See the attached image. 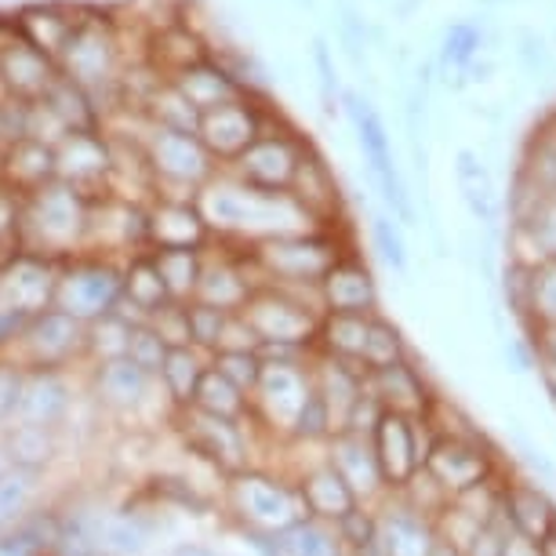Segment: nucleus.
I'll use <instances>...</instances> for the list:
<instances>
[{"label":"nucleus","instance_id":"55","mask_svg":"<svg viewBox=\"0 0 556 556\" xmlns=\"http://www.w3.org/2000/svg\"><path fill=\"white\" fill-rule=\"evenodd\" d=\"M531 350H534V367H542V375L556 382V324L549 328H531Z\"/></svg>","mask_w":556,"mask_h":556},{"label":"nucleus","instance_id":"27","mask_svg":"<svg viewBox=\"0 0 556 556\" xmlns=\"http://www.w3.org/2000/svg\"><path fill=\"white\" fill-rule=\"evenodd\" d=\"M167 80H172V88L186 102H190L197 113H212L218 106H226V102L248 96L244 84L233 77V70H229L226 62L212 59V55L201 59V62H193V66L172 73Z\"/></svg>","mask_w":556,"mask_h":556},{"label":"nucleus","instance_id":"1","mask_svg":"<svg viewBox=\"0 0 556 556\" xmlns=\"http://www.w3.org/2000/svg\"><path fill=\"white\" fill-rule=\"evenodd\" d=\"M91 201L66 182H48L23 197L18 207V248L66 262L88 244Z\"/></svg>","mask_w":556,"mask_h":556},{"label":"nucleus","instance_id":"6","mask_svg":"<svg viewBox=\"0 0 556 556\" xmlns=\"http://www.w3.org/2000/svg\"><path fill=\"white\" fill-rule=\"evenodd\" d=\"M121 295H124V262L91 255V251H80V255L62 262L55 309L70 313L73 320L91 324L110 317L117 309Z\"/></svg>","mask_w":556,"mask_h":556},{"label":"nucleus","instance_id":"17","mask_svg":"<svg viewBox=\"0 0 556 556\" xmlns=\"http://www.w3.org/2000/svg\"><path fill=\"white\" fill-rule=\"evenodd\" d=\"M59 258L34 255V251L18 248L15 255L0 262V306H12L26 317L45 313L55 306V288H59Z\"/></svg>","mask_w":556,"mask_h":556},{"label":"nucleus","instance_id":"52","mask_svg":"<svg viewBox=\"0 0 556 556\" xmlns=\"http://www.w3.org/2000/svg\"><path fill=\"white\" fill-rule=\"evenodd\" d=\"M371 237H375V248H379V255L390 262L393 269H404L407 266V244L401 237V229L393 226V218H371Z\"/></svg>","mask_w":556,"mask_h":556},{"label":"nucleus","instance_id":"31","mask_svg":"<svg viewBox=\"0 0 556 556\" xmlns=\"http://www.w3.org/2000/svg\"><path fill=\"white\" fill-rule=\"evenodd\" d=\"M18 34L40 51H48L51 59L59 55L62 45L70 40L73 26H77V4H62V0H40V4L18 8L15 15Z\"/></svg>","mask_w":556,"mask_h":556},{"label":"nucleus","instance_id":"36","mask_svg":"<svg viewBox=\"0 0 556 556\" xmlns=\"http://www.w3.org/2000/svg\"><path fill=\"white\" fill-rule=\"evenodd\" d=\"M121 302H128L142 320H150L156 309H164L167 302H172L161 273H156L153 258H150V251L124 258V295H121Z\"/></svg>","mask_w":556,"mask_h":556},{"label":"nucleus","instance_id":"58","mask_svg":"<svg viewBox=\"0 0 556 556\" xmlns=\"http://www.w3.org/2000/svg\"><path fill=\"white\" fill-rule=\"evenodd\" d=\"M502 556H539V553H534V542H523V539H517V534H513L509 545H506V553H502Z\"/></svg>","mask_w":556,"mask_h":556},{"label":"nucleus","instance_id":"2","mask_svg":"<svg viewBox=\"0 0 556 556\" xmlns=\"http://www.w3.org/2000/svg\"><path fill=\"white\" fill-rule=\"evenodd\" d=\"M244 255H248L251 273H255L258 288L317 295L324 273L345 255V248H342V240L334 237V229H313V233L262 240V244L244 248Z\"/></svg>","mask_w":556,"mask_h":556},{"label":"nucleus","instance_id":"22","mask_svg":"<svg viewBox=\"0 0 556 556\" xmlns=\"http://www.w3.org/2000/svg\"><path fill=\"white\" fill-rule=\"evenodd\" d=\"M502 520L523 542H539L556 528V498L534 477L509 473L502 480Z\"/></svg>","mask_w":556,"mask_h":556},{"label":"nucleus","instance_id":"10","mask_svg":"<svg viewBox=\"0 0 556 556\" xmlns=\"http://www.w3.org/2000/svg\"><path fill=\"white\" fill-rule=\"evenodd\" d=\"M84 339H88V324L51 306L26 320L12 356L26 371H73L84 364Z\"/></svg>","mask_w":556,"mask_h":556},{"label":"nucleus","instance_id":"38","mask_svg":"<svg viewBox=\"0 0 556 556\" xmlns=\"http://www.w3.org/2000/svg\"><path fill=\"white\" fill-rule=\"evenodd\" d=\"M40 102L55 113L66 131H99L102 128V117H99L91 96L66 77H59L55 84H51V91Z\"/></svg>","mask_w":556,"mask_h":556},{"label":"nucleus","instance_id":"48","mask_svg":"<svg viewBox=\"0 0 556 556\" xmlns=\"http://www.w3.org/2000/svg\"><path fill=\"white\" fill-rule=\"evenodd\" d=\"M212 367L229 386L251 396L262 379V356L258 353H212Z\"/></svg>","mask_w":556,"mask_h":556},{"label":"nucleus","instance_id":"16","mask_svg":"<svg viewBox=\"0 0 556 556\" xmlns=\"http://www.w3.org/2000/svg\"><path fill=\"white\" fill-rule=\"evenodd\" d=\"M55 178L88 201L110 193L113 182V153L110 139L99 131H66L55 146Z\"/></svg>","mask_w":556,"mask_h":556},{"label":"nucleus","instance_id":"47","mask_svg":"<svg viewBox=\"0 0 556 556\" xmlns=\"http://www.w3.org/2000/svg\"><path fill=\"white\" fill-rule=\"evenodd\" d=\"M396 498L404 502L407 509H415V513H422L426 520H437L440 513H444V506H447V495L440 491V484L433 477L426 473V469H418V473L407 480V484L401 488V491H393Z\"/></svg>","mask_w":556,"mask_h":556},{"label":"nucleus","instance_id":"14","mask_svg":"<svg viewBox=\"0 0 556 556\" xmlns=\"http://www.w3.org/2000/svg\"><path fill=\"white\" fill-rule=\"evenodd\" d=\"M269 121H273V110L262 106V99L255 91H248V96L226 102V106L201 113L197 139L204 142V150L215 156L218 167H229L262 131L269 128Z\"/></svg>","mask_w":556,"mask_h":556},{"label":"nucleus","instance_id":"15","mask_svg":"<svg viewBox=\"0 0 556 556\" xmlns=\"http://www.w3.org/2000/svg\"><path fill=\"white\" fill-rule=\"evenodd\" d=\"M345 113H350V121H353V131H356V142H361L364 161H367V172H371L375 186L382 190V201L401 218H412V201H407L404 178L396 172L393 142L379 117V110L361 96H345Z\"/></svg>","mask_w":556,"mask_h":556},{"label":"nucleus","instance_id":"19","mask_svg":"<svg viewBox=\"0 0 556 556\" xmlns=\"http://www.w3.org/2000/svg\"><path fill=\"white\" fill-rule=\"evenodd\" d=\"M77 412V386L70 371H26L23 396L15 407L18 426H40V429H66Z\"/></svg>","mask_w":556,"mask_h":556},{"label":"nucleus","instance_id":"7","mask_svg":"<svg viewBox=\"0 0 556 556\" xmlns=\"http://www.w3.org/2000/svg\"><path fill=\"white\" fill-rule=\"evenodd\" d=\"M240 317L262 345H302L317 350V331L324 320V309L317 295H299V291L280 288H258L240 309Z\"/></svg>","mask_w":556,"mask_h":556},{"label":"nucleus","instance_id":"33","mask_svg":"<svg viewBox=\"0 0 556 556\" xmlns=\"http://www.w3.org/2000/svg\"><path fill=\"white\" fill-rule=\"evenodd\" d=\"M207 367H212V356L204 350H197V345L167 350V361L161 367V375H156V382H161V393H164V401L172 404V412L193 404L197 386H201V379L207 375Z\"/></svg>","mask_w":556,"mask_h":556},{"label":"nucleus","instance_id":"12","mask_svg":"<svg viewBox=\"0 0 556 556\" xmlns=\"http://www.w3.org/2000/svg\"><path fill=\"white\" fill-rule=\"evenodd\" d=\"M309 150L313 146L302 139L295 128H280V121H277V131H273V121H269V128L262 131L226 172H233L240 182L255 186V190L288 193L291 178H295L302 156Z\"/></svg>","mask_w":556,"mask_h":556},{"label":"nucleus","instance_id":"11","mask_svg":"<svg viewBox=\"0 0 556 556\" xmlns=\"http://www.w3.org/2000/svg\"><path fill=\"white\" fill-rule=\"evenodd\" d=\"M367 440H371L379 473L393 495V491H401L407 480L426 466L429 451L437 444V429L429 426V418H407V415L382 412L379 426L371 429Z\"/></svg>","mask_w":556,"mask_h":556},{"label":"nucleus","instance_id":"57","mask_svg":"<svg viewBox=\"0 0 556 556\" xmlns=\"http://www.w3.org/2000/svg\"><path fill=\"white\" fill-rule=\"evenodd\" d=\"M164 556H223V553L212 549V545H204V542H178Z\"/></svg>","mask_w":556,"mask_h":556},{"label":"nucleus","instance_id":"29","mask_svg":"<svg viewBox=\"0 0 556 556\" xmlns=\"http://www.w3.org/2000/svg\"><path fill=\"white\" fill-rule=\"evenodd\" d=\"M55 182V150L37 139H18L0 153V186L26 197L40 186Z\"/></svg>","mask_w":556,"mask_h":556},{"label":"nucleus","instance_id":"34","mask_svg":"<svg viewBox=\"0 0 556 556\" xmlns=\"http://www.w3.org/2000/svg\"><path fill=\"white\" fill-rule=\"evenodd\" d=\"M375 317V313H371ZM371 317H353V313H324L317 331V353L331 361L353 364L364 371V350H367V328Z\"/></svg>","mask_w":556,"mask_h":556},{"label":"nucleus","instance_id":"53","mask_svg":"<svg viewBox=\"0 0 556 556\" xmlns=\"http://www.w3.org/2000/svg\"><path fill=\"white\" fill-rule=\"evenodd\" d=\"M509 539H513L509 523L502 520V517H495V520H488L484 528L473 534V542L462 549V556H502V553H506Z\"/></svg>","mask_w":556,"mask_h":556},{"label":"nucleus","instance_id":"20","mask_svg":"<svg viewBox=\"0 0 556 556\" xmlns=\"http://www.w3.org/2000/svg\"><path fill=\"white\" fill-rule=\"evenodd\" d=\"M317 302L324 313H353V317H371L379 313V280H375L371 266L356 255H345L324 273V280L317 285Z\"/></svg>","mask_w":556,"mask_h":556},{"label":"nucleus","instance_id":"8","mask_svg":"<svg viewBox=\"0 0 556 556\" xmlns=\"http://www.w3.org/2000/svg\"><path fill=\"white\" fill-rule=\"evenodd\" d=\"M317 396L309 364H262V379L251 393V422L269 440H291L299 415Z\"/></svg>","mask_w":556,"mask_h":556},{"label":"nucleus","instance_id":"46","mask_svg":"<svg viewBox=\"0 0 556 556\" xmlns=\"http://www.w3.org/2000/svg\"><path fill=\"white\" fill-rule=\"evenodd\" d=\"M229 313L204 306V302H186V324H190V345L204 350L207 356L218 353V342H223Z\"/></svg>","mask_w":556,"mask_h":556},{"label":"nucleus","instance_id":"5","mask_svg":"<svg viewBox=\"0 0 556 556\" xmlns=\"http://www.w3.org/2000/svg\"><path fill=\"white\" fill-rule=\"evenodd\" d=\"M142 150L153 178V197H164V201H197L201 186H207L223 172L215 164V156L204 150V142L190 131H172L150 124Z\"/></svg>","mask_w":556,"mask_h":556},{"label":"nucleus","instance_id":"37","mask_svg":"<svg viewBox=\"0 0 556 556\" xmlns=\"http://www.w3.org/2000/svg\"><path fill=\"white\" fill-rule=\"evenodd\" d=\"M150 258L156 273H161L172 302H193L197 285H201V269H204V251H193V248L150 251Z\"/></svg>","mask_w":556,"mask_h":556},{"label":"nucleus","instance_id":"4","mask_svg":"<svg viewBox=\"0 0 556 556\" xmlns=\"http://www.w3.org/2000/svg\"><path fill=\"white\" fill-rule=\"evenodd\" d=\"M226 509L240 523V531L277 534L306 517L299 488L285 469L251 466L244 473L226 477Z\"/></svg>","mask_w":556,"mask_h":556},{"label":"nucleus","instance_id":"18","mask_svg":"<svg viewBox=\"0 0 556 556\" xmlns=\"http://www.w3.org/2000/svg\"><path fill=\"white\" fill-rule=\"evenodd\" d=\"M62 77L59 62L29 45L23 34L8 37L0 45V96L15 102H40L51 91V84Z\"/></svg>","mask_w":556,"mask_h":556},{"label":"nucleus","instance_id":"45","mask_svg":"<svg viewBox=\"0 0 556 556\" xmlns=\"http://www.w3.org/2000/svg\"><path fill=\"white\" fill-rule=\"evenodd\" d=\"M146 117H150V124H156V128L190 131V135H197V124H201V113L178 96L172 88V80H164L150 96V102H146Z\"/></svg>","mask_w":556,"mask_h":556},{"label":"nucleus","instance_id":"61","mask_svg":"<svg viewBox=\"0 0 556 556\" xmlns=\"http://www.w3.org/2000/svg\"><path fill=\"white\" fill-rule=\"evenodd\" d=\"M8 469V458H4V451H0V473H4Z\"/></svg>","mask_w":556,"mask_h":556},{"label":"nucleus","instance_id":"25","mask_svg":"<svg viewBox=\"0 0 556 556\" xmlns=\"http://www.w3.org/2000/svg\"><path fill=\"white\" fill-rule=\"evenodd\" d=\"M295 488H299V498H302V509H306L309 520H320L334 528L345 513H353L361 502L350 491V484L334 473V466L328 458H317V462H306L302 469H295Z\"/></svg>","mask_w":556,"mask_h":556},{"label":"nucleus","instance_id":"21","mask_svg":"<svg viewBox=\"0 0 556 556\" xmlns=\"http://www.w3.org/2000/svg\"><path fill=\"white\" fill-rule=\"evenodd\" d=\"M364 390L382 404V412L407 415V418H426L429 407L437 401V390L429 386L426 371L412 361L390 364V367H375L364 371Z\"/></svg>","mask_w":556,"mask_h":556},{"label":"nucleus","instance_id":"51","mask_svg":"<svg viewBox=\"0 0 556 556\" xmlns=\"http://www.w3.org/2000/svg\"><path fill=\"white\" fill-rule=\"evenodd\" d=\"M150 328L167 342V350L178 345H190V324H186V302H167L164 309H156L150 320Z\"/></svg>","mask_w":556,"mask_h":556},{"label":"nucleus","instance_id":"3","mask_svg":"<svg viewBox=\"0 0 556 556\" xmlns=\"http://www.w3.org/2000/svg\"><path fill=\"white\" fill-rule=\"evenodd\" d=\"M172 426L178 440H182L186 455L201 458L204 466H212L218 477H233L244 469L258 466L262 447L258 444H280L269 440L251 418H218L207 415L201 407H178L172 415Z\"/></svg>","mask_w":556,"mask_h":556},{"label":"nucleus","instance_id":"44","mask_svg":"<svg viewBox=\"0 0 556 556\" xmlns=\"http://www.w3.org/2000/svg\"><path fill=\"white\" fill-rule=\"evenodd\" d=\"M412 361V345H407L404 331L396 328L393 320H386L382 313L371 317V328H367V350H364V371H375V367H390Z\"/></svg>","mask_w":556,"mask_h":556},{"label":"nucleus","instance_id":"54","mask_svg":"<svg viewBox=\"0 0 556 556\" xmlns=\"http://www.w3.org/2000/svg\"><path fill=\"white\" fill-rule=\"evenodd\" d=\"M477 48H480L477 26H469V23L451 26V34L444 40V62L447 66H466V62L477 55Z\"/></svg>","mask_w":556,"mask_h":556},{"label":"nucleus","instance_id":"32","mask_svg":"<svg viewBox=\"0 0 556 556\" xmlns=\"http://www.w3.org/2000/svg\"><path fill=\"white\" fill-rule=\"evenodd\" d=\"M288 193L295 197V201L306 207V212L317 218L324 229H331L328 223L339 215V186H334L331 167L324 164L313 150L302 156V164H299L295 178H291Z\"/></svg>","mask_w":556,"mask_h":556},{"label":"nucleus","instance_id":"40","mask_svg":"<svg viewBox=\"0 0 556 556\" xmlns=\"http://www.w3.org/2000/svg\"><path fill=\"white\" fill-rule=\"evenodd\" d=\"M523 324L531 328H549L556 324V258L528 266V291H523Z\"/></svg>","mask_w":556,"mask_h":556},{"label":"nucleus","instance_id":"24","mask_svg":"<svg viewBox=\"0 0 556 556\" xmlns=\"http://www.w3.org/2000/svg\"><path fill=\"white\" fill-rule=\"evenodd\" d=\"M324 458H328L334 466V473L350 484V491L361 506H379V502L390 495V488H386V480L379 473V462H375L371 440L367 437L334 433L328 444H324Z\"/></svg>","mask_w":556,"mask_h":556},{"label":"nucleus","instance_id":"39","mask_svg":"<svg viewBox=\"0 0 556 556\" xmlns=\"http://www.w3.org/2000/svg\"><path fill=\"white\" fill-rule=\"evenodd\" d=\"M455 175H458V190H462L466 207L480 218V223H491V218L498 215V193H495V182H491L488 167L477 161V153L462 150Z\"/></svg>","mask_w":556,"mask_h":556},{"label":"nucleus","instance_id":"30","mask_svg":"<svg viewBox=\"0 0 556 556\" xmlns=\"http://www.w3.org/2000/svg\"><path fill=\"white\" fill-rule=\"evenodd\" d=\"M0 451H4L8 466L45 477L62 455V433H59V429L12 422V426L0 429Z\"/></svg>","mask_w":556,"mask_h":556},{"label":"nucleus","instance_id":"9","mask_svg":"<svg viewBox=\"0 0 556 556\" xmlns=\"http://www.w3.org/2000/svg\"><path fill=\"white\" fill-rule=\"evenodd\" d=\"M426 473L437 480L447 498H458L488 480H498L509 473L502 462V451L484 437H437L433 451L426 458Z\"/></svg>","mask_w":556,"mask_h":556},{"label":"nucleus","instance_id":"41","mask_svg":"<svg viewBox=\"0 0 556 556\" xmlns=\"http://www.w3.org/2000/svg\"><path fill=\"white\" fill-rule=\"evenodd\" d=\"M273 542H277V556H342L334 531L328 523L309 520V517H302L291 523V528L277 531Z\"/></svg>","mask_w":556,"mask_h":556},{"label":"nucleus","instance_id":"50","mask_svg":"<svg viewBox=\"0 0 556 556\" xmlns=\"http://www.w3.org/2000/svg\"><path fill=\"white\" fill-rule=\"evenodd\" d=\"M23 382H26V367L18 364L15 356H0V429L15 422Z\"/></svg>","mask_w":556,"mask_h":556},{"label":"nucleus","instance_id":"13","mask_svg":"<svg viewBox=\"0 0 556 556\" xmlns=\"http://www.w3.org/2000/svg\"><path fill=\"white\" fill-rule=\"evenodd\" d=\"M88 396L96 401L102 415L131 418V422H139V418L153 412L156 401H164L161 382H156L150 371H142L139 364H131L128 356L110 361V364H91L88 367Z\"/></svg>","mask_w":556,"mask_h":556},{"label":"nucleus","instance_id":"43","mask_svg":"<svg viewBox=\"0 0 556 556\" xmlns=\"http://www.w3.org/2000/svg\"><path fill=\"white\" fill-rule=\"evenodd\" d=\"M190 407H201L207 415H218V418H248L251 415V396H244L237 386H229L215 367H207V375L197 386V396Z\"/></svg>","mask_w":556,"mask_h":556},{"label":"nucleus","instance_id":"59","mask_svg":"<svg viewBox=\"0 0 556 556\" xmlns=\"http://www.w3.org/2000/svg\"><path fill=\"white\" fill-rule=\"evenodd\" d=\"M534 553H539V556H556V528L534 542Z\"/></svg>","mask_w":556,"mask_h":556},{"label":"nucleus","instance_id":"26","mask_svg":"<svg viewBox=\"0 0 556 556\" xmlns=\"http://www.w3.org/2000/svg\"><path fill=\"white\" fill-rule=\"evenodd\" d=\"M379 517V553L382 556H429L437 545L433 520H426L422 513L407 509L396 495H386L375 506Z\"/></svg>","mask_w":556,"mask_h":556},{"label":"nucleus","instance_id":"49","mask_svg":"<svg viewBox=\"0 0 556 556\" xmlns=\"http://www.w3.org/2000/svg\"><path fill=\"white\" fill-rule=\"evenodd\" d=\"M128 361L139 364L142 371H150L153 379H156V375H161V367H164V361H167V342L150 328V324H135L131 339H128Z\"/></svg>","mask_w":556,"mask_h":556},{"label":"nucleus","instance_id":"60","mask_svg":"<svg viewBox=\"0 0 556 556\" xmlns=\"http://www.w3.org/2000/svg\"><path fill=\"white\" fill-rule=\"evenodd\" d=\"M429 556H462V553L455 549V545H447V542H440V539H437L433 553H429Z\"/></svg>","mask_w":556,"mask_h":556},{"label":"nucleus","instance_id":"23","mask_svg":"<svg viewBox=\"0 0 556 556\" xmlns=\"http://www.w3.org/2000/svg\"><path fill=\"white\" fill-rule=\"evenodd\" d=\"M146 244H150V251H178V248L204 251L212 244V233L204 226V215L197 212V201H164V197H153L146 204Z\"/></svg>","mask_w":556,"mask_h":556},{"label":"nucleus","instance_id":"42","mask_svg":"<svg viewBox=\"0 0 556 556\" xmlns=\"http://www.w3.org/2000/svg\"><path fill=\"white\" fill-rule=\"evenodd\" d=\"M131 328L135 324L121 320L117 313H110V317H102V320H91L88 339H84V364H110V361L128 356Z\"/></svg>","mask_w":556,"mask_h":556},{"label":"nucleus","instance_id":"35","mask_svg":"<svg viewBox=\"0 0 556 556\" xmlns=\"http://www.w3.org/2000/svg\"><path fill=\"white\" fill-rule=\"evenodd\" d=\"M45 498V477L8 466L0 473V534L18 528L26 517H34Z\"/></svg>","mask_w":556,"mask_h":556},{"label":"nucleus","instance_id":"56","mask_svg":"<svg viewBox=\"0 0 556 556\" xmlns=\"http://www.w3.org/2000/svg\"><path fill=\"white\" fill-rule=\"evenodd\" d=\"M26 313H18L12 306H0V356H12L18 345V334L26 328Z\"/></svg>","mask_w":556,"mask_h":556},{"label":"nucleus","instance_id":"28","mask_svg":"<svg viewBox=\"0 0 556 556\" xmlns=\"http://www.w3.org/2000/svg\"><path fill=\"white\" fill-rule=\"evenodd\" d=\"M156 531H161L156 509H142V506L106 509L99 528V542L106 556H146L153 549Z\"/></svg>","mask_w":556,"mask_h":556}]
</instances>
